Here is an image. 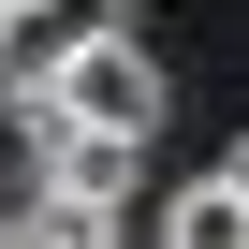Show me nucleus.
<instances>
[{
  "mask_svg": "<svg viewBox=\"0 0 249 249\" xmlns=\"http://www.w3.org/2000/svg\"><path fill=\"white\" fill-rule=\"evenodd\" d=\"M117 30H132V0H15V15H0V103L44 117V103L73 88V59L117 44Z\"/></svg>",
  "mask_w": 249,
  "mask_h": 249,
  "instance_id": "f257e3e1",
  "label": "nucleus"
},
{
  "mask_svg": "<svg viewBox=\"0 0 249 249\" xmlns=\"http://www.w3.org/2000/svg\"><path fill=\"white\" fill-rule=\"evenodd\" d=\"M59 117H88V132H117V147H147L161 132V59L117 30V44H88L73 59V88H59Z\"/></svg>",
  "mask_w": 249,
  "mask_h": 249,
  "instance_id": "f03ea898",
  "label": "nucleus"
},
{
  "mask_svg": "<svg viewBox=\"0 0 249 249\" xmlns=\"http://www.w3.org/2000/svg\"><path fill=\"white\" fill-rule=\"evenodd\" d=\"M30 191H88V205H132V147L44 103V117H30Z\"/></svg>",
  "mask_w": 249,
  "mask_h": 249,
  "instance_id": "7ed1b4c3",
  "label": "nucleus"
},
{
  "mask_svg": "<svg viewBox=\"0 0 249 249\" xmlns=\"http://www.w3.org/2000/svg\"><path fill=\"white\" fill-rule=\"evenodd\" d=\"M161 249H249V191H234V176H191V191L161 205Z\"/></svg>",
  "mask_w": 249,
  "mask_h": 249,
  "instance_id": "20e7f679",
  "label": "nucleus"
},
{
  "mask_svg": "<svg viewBox=\"0 0 249 249\" xmlns=\"http://www.w3.org/2000/svg\"><path fill=\"white\" fill-rule=\"evenodd\" d=\"M30 249H117V205H88V191H30Z\"/></svg>",
  "mask_w": 249,
  "mask_h": 249,
  "instance_id": "39448f33",
  "label": "nucleus"
},
{
  "mask_svg": "<svg viewBox=\"0 0 249 249\" xmlns=\"http://www.w3.org/2000/svg\"><path fill=\"white\" fill-rule=\"evenodd\" d=\"M220 176H234V191H249V132H234V161H220Z\"/></svg>",
  "mask_w": 249,
  "mask_h": 249,
  "instance_id": "423d86ee",
  "label": "nucleus"
},
{
  "mask_svg": "<svg viewBox=\"0 0 249 249\" xmlns=\"http://www.w3.org/2000/svg\"><path fill=\"white\" fill-rule=\"evenodd\" d=\"M0 249H30V220H0Z\"/></svg>",
  "mask_w": 249,
  "mask_h": 249,
  "instance_id": "0eeeda50",
  "label": "nucleus"
},
{
  "mask_svg": "<svg viewBox=\"0 0 249 249\" xmlns=\"http://www.w3.org/2000/svg\"><path fill=\"white\" fill-rule=\"evenodd\" d=\"M0 15H15V0H0Z\"/></svg>",
  "mask_w": 249,
  "mask_h": 249,
  "instance_id": "6e6552de",
  "label": "nucleus"
}]
</instances>
